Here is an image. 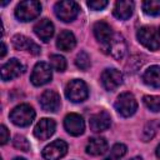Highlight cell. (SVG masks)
Wrapping results in <instances>:
<instances>
[{
	"label": "cell",
	"instance_id": "obj_1",
	"mask_svg": "<svg viewBox=\"0 0 160 160\" xmlns=\"http://www.w3.org/2000/svg\"><path fill=\"white\" fill-rule=\"evenodd\" d=\"M41 12V4L36 0H26L18 4L15 9V16L20 21H31Z\"/></svg>",
	"mask_w": 160,
	"mask_h": 160
},
{
	"label": "cell",
	"instance_id": "obj_2",
	"mask_svg": "<svg viewBox=\"0 0 160 160\" xmlns=\"http://www.w3.org/2000/svg\"><path fill=\"white\" fill-rule=\"evenodd\" d=\"M35 119V110L28 104L15 106L10 112V120L18 126H29Z\"/></svg>",
	"mask_w": 160,
	"mask_h": 160
},
{
	"label": "cell",
	"instance_id": "obj_3",
	"mask_svg": "<svg viewBox=\"0 0 160 160\" xmlns=\"http://www.w3.org/2000/svg\"><path fill=\"white\" fill-rule=\"evenodd\" d=\"M115 109L121 116L129 118L135 114L138 109V101L131 92H122L115 101Z\"/></svg>",
	"mask_w": 160,
	"mask_h": 160
},
{
	"label": "cell",
	"instance_id": "obj_4",
	"mask_svg": "<svg viewBox=\"0 0 160 160\" xmlns=\"http://www.w3.org/2000/svg\"><path fill=\"white\" fill-rule=\"evenodd\" d=\"M138 40L149 50H159L160 49V38L159 32L152 26H142L136 32Z\"/></svg>",
	"mask_w": 160,
	"mask_h": 160
},
{
	"label": "cell",
	"instance_id": "obj_5",
	"mask_svg": "<svg viewBox=\"0 0 160 160\" xmlns=\"http://www.w3.org/2000/svg\"><path fill=\"white\" fill-rule=\"evenodd\" d=\"M65 95L72 102H81V101H84L88 98L89 90H88L86 84L82 80L74 79V80H71L66 85V88H65Z\"/></svg>",
	"mask_w": 160,
	"mask_h": 160
},
{
	"label": "cell",
	"instance_id": "obj_6",
	"mask_svg": "<svg viewBox=\"0 0 160 160\" xmlns=\"http://www.w3.org/2000/svg\"><path fill=\"white\" fill-rule=\"evenodd\" d=\"M54 10H55V15L60 20H62L65 22H70L78 16L80 8H79L78 2L71 1V0H65V1L56 2Z\"/></svg>",
	"mask_w": 160,
	"mask_h": 160
},
{
	"label": "cell",
	"instance_id": "obj_7",
	"mask_svg": "<svg viewBox=\"0 0 160 160\" xmlns=\"http://www.w3.org/2000/svg\"><path fill=\"white\" fill-rule=\"evenodd\" d=\"M102 49L108 55L112 56L114 59L116 60L122 59L126 52V42L124 36L120 34H114L112 38L105 45H102Z\"/></svg>",
	"mask_w": 160,
	"mask_h": 160
},
{
	"label": "cell",
	"instance_id": "obj_8",
	"mask_svg": "<svg viewBox=\"0 0 160 160\" xmlns=\"http://www.w3.org/2000/svg\"><path fill=\"white\" fill-rule=\"evenodd\" d=\"M52 78V72H51V68L49 64L40 61L36 62V65L32 69L30 80L35 86H41L44 84H48Z\"/></svg>",
	"mask_w": 160,
	"mask_h": 160
},
{
	"label": "cell",
	"instance_id": "obj_9",
	"mask_svg": "<svg viewBox=\"0 0 160 160\" xmlns=\"http://www.w3.org/2000/svg\"><path fill=\"white\" fill-rule=\"evenodd\" d=\"M68 152V144L64 140H55L46 145L42 150V158L45 160H59Z\"/></svg>",
	"mask_w": 160,
	"mask_h": 160
},
{
	"label": "cell",
	"instance_id": "obj_10",
	"mask_svg": "<svg viewBox=\"0 0 160 160\" xmlns=\"http://www.w3.org/2000/svg\"><path fill=\"white\" fill-rule=\"evenodd\" d=\"M101 84L105 90L114 91L122 84V74L118 69H105L101 74Z\"/></svg>",
	"mask_w": 160,
	"mask_h": 160
},
{
	"label": "cell",
	"instance_id": "obj_11",
	"mask_svg": "<svg viewBox=\"0 0 160 160\" xmlns=\"http://www.w3.org/2000/svg\"><path fill=\"white\" fill-rule=\"evenodd\" d=\"M64 126L66 129V131L72 135V136H79L84 132L85 130V122L82 120V118L79 114L71 112L68 114L64 119Z\"/></svg>",
	"mask_w": 160,
	"mask_h": 160
},
{
	"label": "cell",
	"instance_id": "obj_12",
	"mask_svg": "<svg viewBox=\"0 0 160 160\" xmlns=\"http://www.w3.org/2000/svg\"><path fill=\"white\" fill-rule=\"evenodd\" d=\"M24 65L18 59H10L1 66V79L4 81L12 80L24 72Z\"/></svg>",
	"mask_w": 160,
	"mask_h": 160
},
{
	"label": "cell",
	"instance_id": "obj_13",
	"mask_svg": "<svg viewBox=\"0 0 160 160\" xmlns=\"http://www.w3.org/2000/svg\"><path fill=\"white\" fill-rule=\"evenodd\" d=\"M55 128H56V124L52 119L44 118L40 121H38V124L35 125L34 135L39 140H46L55 132Z\"/></svg>",
	"mask_w": 160,
	"mask_h": 160
},
{
	"label": "cell",
	"instance_id": "obj_14",
	"mask_svg": "<svg viewBox=\"0 0 160 160\" xmlns=\"http://www.w3.org/2000/svg\"><path fill=\"white\" fill-rule=\"evenodd\" d=\"M40 105L42 110L55 112L60 108V95L54 90H45L40 96Z\"/></svg>",
	"mask_w": 160,
	"mask_h": 160
},
{
	"label": "cell",
	"instance_id": "obj_15",
	"mask_svg": "<svg viewBox=\"0 0 160 160\" xmlns=\"http://www.w3.org/2000/svg\"><path fill=\"white\" fill-rule=\"evenodd\" d=\"M89 125L94 132H100V131H104L110 128L111 118L106 111H100V112H96L92 116H90Z\"/></svg>",
	"mask_w": 160,
	"mask_h": 160
},
{
	"label": "cell",
	"instance_id": "obj_16",
	"mask_svg": "<svg viewBox=\"0 0 160 160\" xmlns=\"http://www.w3.org/2000/svg\"><path fill=\"white\" fill-rule=\"evenodd\" d=\"M34 32L38 38H40V40L48 42L54 35V24L49 19H41L39 22L35 24Z\"/></svg>",
	"mask_w": 160,
	"mask_h": 160
},
{
	"label": "cell",
	"instance_id": "obj_17",
	"mask_svg": "<svg viewBox=\"0 0 160 160\" xmlns=\"http://www.w3.org/2000/svg\"><path fill=\"white\" fill-rule=\"evenodd\" d=\"M12 45L16 50H28L32 55H39L40 51H41L40 48L35 42H32L29 38H26L24 35H20V34H18L12 38Z\"/></svg>",
	"mask_w": 160,
	"mask_h": 160
},
{
	"label": "cell",
	"instance_id": "obj_18",
	"mask_svg": "<svg viewBox=\"0 0 160 160\" xmlns=\"http://www.w3.org/2000/svg\"><path fill=\"white\" fill-rule=\"evenodd\" d=\"M86 152L89 155L92 156H98V155H102L106 150H108V141L101 138V136H96V138H91L85 148Z\"/></svg>",
	"mask_w": 160,
	"mask_h": 160
},
{
	"label": "cell",
	"instance_id": "obj_19",
	"mask_svg": "<svg viewBox=\"0 0 160 160\" xmlns=\"http://www.w3.org/2000/svg\"><path fill=\"white\" fill-rule=\"evenodd\" d=\"M94 35L96 38V40L99 42H101L102 45H105L111 38H112V31L111 28L108 22L105 21H98L94 25Z\"/></svg>",
	"mask_w": 160,
	"mask_h": 160
},
{
	"label": "cell",
	"instance_id": "obj_20",
	"mask_svg": "<svg viewBox=\"0 0 160 160\" xmlns=\"http://www.w3.org/2000/svg\"><path fill=\"white\" fill-rule=\"evenodd\" d=\"M75 45H76V39L70 30H62L59 34V36L56 39L58 49H60L62 51H70L75 48Z\"/></svg>",
	"mask_w": 160,
	"mask_h": 160
},
{
	"label": "cell",
	"instance_id": "obj_21",
	"mask_svg": "<svg viewBox=\"0 0 160 160\" xmlns=\"http://www.w3.org/2000/svg\"><path fill=\"white\" fill-rule=\"evenodd\" d=\"M134 10V2L129 1V0H120L115 2L114 6V15L115 18L120 19V20H126L131 16Z\"/></svg>",
	"mask_w": 160,
	"mask_h": 160
},
{
	"label": "cell",
	"instance_id": "obj_22",
	"mask_svg": "<svg viewBox=\"0 0 160 160\" xmlns=\"http://www.w3.org/2000/svg\"><path fill=\"white\" fill-rule=\"evenodd\" d=\"M142 80L146 85L152 88H160V66L152 65L145 70L142 74Z\"/></svg>",
	"mask_w": 160,
	"mask_h": 160
},
{
	"label": "cell",
	"instance_id": "obj_23",
	"mask_svg": "<svg viewBox=\"0 0 160 160\" xmlns=\"http://www.w3.org/2000/svg\"><path fill=\"white\" fill-rule=\"evenodd\" d=\"M142 10L151 16L160 15V0H146L142 2Z\"/></svg>",
	"mask_w": 160,
	"mask_h": 160
},
{
	"label": "cell",
	"instance_id": "obj_24",
	"mask_svg": "<svg viewBox=\"0 0 160 160\" xmlns=\"http://www.w3.org/2000/svg\"><path fill=\"white\" fill-rule=\"evenodd\" d=\"M142 101L148 109H150L154 112L160 111V96L156 95H145L142 98Z\"/></svg>",
	"mask_w": 160,
	"mask_h": 160
},
{
	"label": "cell",
	"instance_id": "obj_25",
	"mask_svg": "<svg viewBox=\"0 0 160 160\" xmlns=\"http://www.w3.org/2000/svg\"><path fill=\"white\" fill-rule=\"evenodd\" d=\"M50 64H51L52 69L59 71V72H62L66 69V60H65V58L61 56V55H58V54H54V55L50 56Z\"/></svg>",
	"mask_w": 160,
	"mask_h": 160
},
{
	"label": "cell",
	"instance_id": "obj_26",
	"mask_svg": "<svg viewBox=\"0 0 160 160\" xmlns=\"http://www.w3.org/2000/svg\"><path fill=\"white\" fill-rule=\"evenodd\" d=\"M75 65L80 70H88L90 66V58L85 51H80L75 58Z\"/></svg>",
	"mask_w": 160,
	"mask_h": 160
},
{
	"label": "cell",
	"instance_id": "obj_27",
	"mask_svg": "<svg viewBox=\"0 0 160 160\" xmlns=\"http://www.w3.org/2000/svg\"><path fill=\"white\" fill-rule=\"evenodd\" d=\"M12 144H14V148H15V149L21 150V151H28V150L30 149L29 141L26 140V138H24V136H21V135H16V136L14 138Z\"/></svg>",
	"mask_w": 160,
	"mask_h": 160
},
{
	"label": "cell",
	"instance_id": "obj_28",
	"mask_svg": "<svg viewBox=\"0 0 160 160\" xmlns=\"http://www.w3.org/2000/svg\"><path fill=\"white\" fill-rule=\"evenodd\" d=\"M126 150H128V148L124 144H115L111 148V158L120 159V158H122L126 154Z\"/></svg>",
	"mask_w": 160,
	"mask_h": 160
},
{
	"label": "cell",
	"instance_id": "obj_29",
	"mask_svg": "<svg viewBox=\"0 0 160 160\" xmlns=\"http://www.w3.org/2000/svg\"><path fill=\"white\" fill-rule=\"evenodd\" d=\"M106 5H108V1L106 0H92V1H88V6L91 10H102Z\"/></svg>",
	"mask_w": 160,
	"mask_h": 160
},
{
	"label": "cell",
	"instance_id": "obj_30",
	"mask_svg": "<svg viewBox=\"0 0 160 160\" xmlns=\"http://www.w3.org/2000/svg\"><path fill=\"white\" fill-rule=\"evenodd\" d=\"M155 128H154V122H149L145 129H144V141H148L149 139H151L155 134Z\"/></svg>",
	"mask_w": 160,
	"mask_h": 160
},
{
	"label": "cell",
	"instance_id": "obj_31",
	"mask_svg": "<svg viewBox=\"0 0 160 160\" xmlns=\"http://www.w3.org/2000/svg\"><path fill=\"white\" fill-rule=\"evenodd\" d=\"M9 140V131H8V128L5 125H1L0 126V142L1 145L6 144Z\"/></svg>",
	"mask_w": 160,
	"mask_h": 160
},
{
	"label": "cell",
	"instance_id": "obj_32",
	"mask_svg": "<svg viewBox=\"0 0 160 160\" xmlns=\"http://www.w3.org/2000/svg\"><path fill=\"white\" fill-rule=\"evenodd\" d=\"M5 54H6V45L4 44V41L1 42V54H0V56L1 58H4L5 56Z\"/></svg>",
	"mask_w": 160,
	"mask_h": 160
},
{
	"label": "cell",
	"instance_id": "obj_33",
	"mask_svg": "<svg viewBox=\"0 0 160 160\" xmlns=\"http://www.w3.org/2000/svg\"><path fill=\"white\" fill-rule=\"evenodd\" d=\"M155 152H156V156L160 159V144L158 145V148H156V151H155Z\"/></svg>",
	"mask_w": 160,
	"mask_h": 160
},
{
	"label": "cell",
	"instance_id": "obj_34",
	"mask_svg": "<svg viewBox=\"0 0 160 160\" xmlns=\"http://www.w3.org/2000/svg\"><path fill=\"white\" fill-rule=\"evenodd\" d=\"M130 160H142V159L139 158V156H136V158H132V159H130Z\"/></svg>",
	"mask_w": 160,
	"mask_h": 160
},
{
	"label": "cell",
	"instance_id": "obj_35",
	"mask_svg": "<svg viewBox=\"0 0 160 160\" xmlns=\"http://www.w3.org/2000/svg\"><path fill=\"white\" fill-rule=\"evenodd\" d=\"M104 160H115L114 158H111V156H109V158H106V159H104Z\"/></svg>",
	"mask_w": 160,
	"mask_h": 160
},
{
	"label": "cell",
	"instance_id": "obj_36",
	"mask_svg": "<svg viewBox=\"0 0 160 160\" xmlns=\"http://www.w3.org/2000/svg\"><path fill=\"white\" fill-rule=\"evenodd\" d=\"M14 160H25V159H24V158H15Z\"/></svg>",
	"mask_w": 160,
	"mask_h": 160
},
{
	"label": "cell",
	"instance_id": "obj_37",
	"mask_svg": "<svg viewBox=\"0 0 160 160\" xmlns=\"http://www.w3.org/2000/svg\"><path fill=\"white\" fill-rule=\"evenodd\" d=\"M159 36H160V29H159Z\"/></svg>",
	"mask_w": 160,
	"mask_h": 160
}]
</instances>
